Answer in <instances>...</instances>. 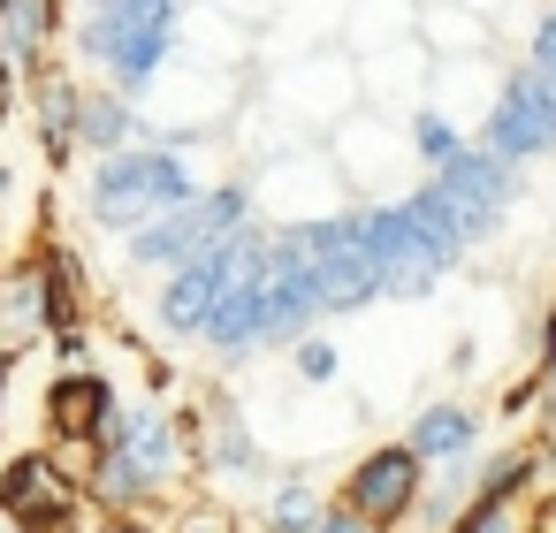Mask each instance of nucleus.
<instances>
[{
    "label": "nucleus",
    "instance_id": "13",
    "mask_svg": "<svg viewBox=\"0 0 556 533\" xmlns=\"http://www.w3.org/2000/svg\"><path fill=\"white\" fill-rule=\"evenodd\" d=\"M419 153H427L434 168H450L465 145H457V130H450V123H434V115H427V123H419Z\"/></svg>",
    "mask_w": 556,
    "mask_h": 533
},
{
    "label": "nucleus",
    "instance_id": "16",
    "mask_svg": "<svg viewBox=\"0 0 556 533\" xmlns=\"http://www.w3.org/2000/svg\"><path fill=\"white\" fill-rule=\"evenodd\" d=\"M533 69H541V77H548V85H556V16H548V24H541V62H533Z\"/></svg>",
    "mask_w": 556,
    "mask_h": 533
},
{
    "label": "nucleus",
    "instance_id": "12",
    "mask_svg": "<svg viewBox=\"0 0 556 533\" xmlns=\"http://www.w3.org/2000/svg\"><path fill=\"white\" fill-rule=\"evenodd\" d=\"M457 533H518V518H510V503H495V495H480L465 518H457Z\"/></svg>",
    "mask_w": 556,
    "mask_h": 533
},
{
    "label": "nucleus",
    "instance_id": "5",
    "mask_svg": "<svg viewBox=\"0 0 556 533\" xmlns=\"http://www.w3.org/2000/svg\"><path fill=\"white\" fill-rule=\"evenodd\" d=\"M351 510L358 518H374V525H396L404 510H412V495H419V449L404 442V449H374L358 472H351Z\"/></svg>",
    "mask_w": 556,
    "mask_h": 533
},
{
    "label": "nucleus",
    "instance_id": "14",
    "mask_svg": "<svg viewBox=\"0 0 556 533\" xmlns=\"http://www.w3.org/2000/svg\"><path fill=\"white\" fill-rule=\"evenodd\" d=\"M313 533H381V525H374V518H358V510L343 503V510H320V525H313Z\"/></svg>",
    "mask_w": 556,
    "mask_h": 533
},
{
    "label": "nucleus",
    "instance_id": "4",
    "mask_svg": "<svg viewBox=\"0 0 556 533\" xmlns=\"http://www.w3.org/2000/svg\"><path fill=\"white\" fill-rule=\"evenodd\" d=\"M548 138H556V85H548L541 69H526V77L503 85V107H495V123H488V153L526 161V153H541Z\"/></svg>",
    "mask_w": 556,
    "mask_h": 533
},
{
    "label": "nucleus",
    "instance_id": "2",
    "mask_svg": "<svg viewBox=\"0 0 556 533\" xmlns=\"http://www.w3.org/2000/svg\"><path fill=\"white\" fill-rule=\"evenodd\" d=\"M168 39H176V0H108L92 16V54L115 69L123 92H138L161 69Z\"/></svg>",
    "mask_w": 556,
    "mask_h": 533
},
{
    "label": "nucleus",
    "instance_id": "10",
    "mask_svg": "<svg viewBox=\"0 0 556 533\" xmlns=\"http://www.w3.org/2000/svg\"><path fill=\"white\" fill-rule=\"evenodd\" d=\"M85 138H92L100 153H123V138H130V115H123L115 100H92V107H85Z\"/></svg>",
    "mask_w": 556,
    "mask_h": 533
},
{
    "label": "nucleus",
    "instance_id": "1",
    "mask_svg": "<svg viewBox=\"0 0 556 533\" xmlns=\"http://www.w3.org/2000/svg\"><path fill=\"white\" fill-rule=\"evenodd\" d=\"M191 176L176 153H108L100 176H92V214L115 221V229H146L176 206H191Z\"/></svg>",
    "mask_w": 556,
    "mask_h": 533
},
{
    "label": "nucleus",
    "instance_id": "9",
    "mask_svg": "<svg viewBox=\"0 0 556 533\" xmlns=\"http://www.w3.org/2000/svg\"><path fill=\"white\" fill-rule=\"evenodd\" d=\"M465 442H472V419H465L457 404H434V411L412 427V449H419V465H427V457H465Z\"/></svg>",
    "mask_w": 556,
    "mask_h": 533
},
{
    "label": "nucleus",
    "instance_id": "8",
    "mask_svg": "<svg viewBox=\"0 0 556 533\" xmlns=\"http://www.w3.org/2000/svg\"><path fill=\"white\" fill-rule=\"evenodd\" d=\"M54 427H62V434H100V442H108V427H115L108 381H100V373H70V381L54 389Z\"/></svg>",
    "mask_w": 556,
    "mask_h": 533
},
{
    "label": "nucleus",
    "instance_id": "15",
    "mask_svg": "<svg viewBox=\"0 0 556 533\" xmlns=\"http://www.w3.org/2000/svg\"><path fill=\"white\" fill-rule=\"evenodd\" d=\"M298 366H305L313 381H328V373H336V351H328V343H305V351H298Z\"/></svg>",
    "mask_w": 556,
    "mask_h": 533
},
{
    "label": "nucleus",
    "instance_id": "17",
    "mask_svg": "<svg viewBox=\"0 0 556 533\" xmlns=\"http://www.w3.org/2000/svg\"><path fill=\"white\" fill-rule=\"evenodd\" d=\"M556 358V313H548V328H541V366Z\"/></svg>",
    "mask_w": 556,
    "mask_h": 533
},
{
    "label": "nucleus",
    "instance_id": "3",
    "mask_svg": "<svg viewBox=\"0 0 556 533\" xmlns=\"http://www.w3.org/2000/svg\"><path fill=\"white\" fill-rule=\"evenodd\" d=\"M237 221H244V191H199L191 206H176V214L146 221L130 259H138V267H184V259H199L206 244L237 237Z\"/></svg>",
    "mask_w": 556,
    "mask_h": 533
},
{
    "label": "nucleus",
    "instance_id": "7",
    "mask_svg": "<svg viewBox=\"0 0 556 533\" xmlns=\"http://www.w3.org/2000/svg\"><path fill=\"white\" fill-rule=\"evenodd\" d=\"M0 503H9V518H16L24 533H70V518H77L70 480H62L47 457H24V465L9 472V487H0Z\"/></svg>",
    "mask_w": 556,
    "mask_h": 533
},
{
    "label": "nucleus",
    "instance_id": "6",
    "mask_svg": "<svg viewBox=\"0 0 556 533\" xmlns=\"http://www.w3.org/2000/svg\"><path fill=\"white\" fill-rule=\"evenodd\" d=\"M168 457H176V442H168V427H161V419L108 427V449H100V487L138 495L146 480H161V472H168Z\"/></svg>",
    "mask_w": 556,
    "mask_h": 533
},
{
    "label": "nucleus",
    "instance_id": "18",
    "mask_svg": "<svg viewBox=\"0 0 556 533\" xmlns=\"http://www.w3.org/2000/svg\"><path fill=\"white\" fill-rule=\"evenodd\" d=\"M108 533H138V525H108Z\"/></svg>",
    "mask_w": 556,
    "mask_h": 533
},
{
    "label": "nucleus",
    "instance_id": "19",
    "mask_svg": "<svg viewBox=\"0 0 556 533\" xmlns=\"http://www.w3.org/2000/svg\"><path fill=\"white\" fill-rule=\"evenodd\" d=\"M548 457H556V442H548Z\"/></svg>",
    "mask_w": 556,
    "mask_h": 533
},
{
    "label": "nucleus",
    "instance_id": "11",
    "mask_svg": "<svg viewBox=\"0 0 556 533\" xmlns=\"http://www.w3.org/2000/svg\"><path fill=\"white\" fill-rule=\"evenodd\" d=\"M267 518H275V533H313L320 525V503H313V487H282Z\"/></svg>",
    "mask_w": 556,
    "mask_h": 533
}]
</instances>
